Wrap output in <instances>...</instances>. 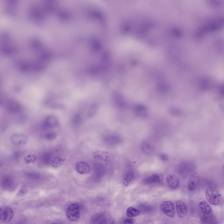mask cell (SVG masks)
Wrapping results in <instances>:
<instances>
[{
  "label": "cell",
  "mask_w": 224,
  "mask_h": 224,
  "mask_svg": "<svg viewBox=\"0 0 224 224\" xmlns=\"http://www.w3.org/2000/svg\"><path fill=\"white\" fill-rule=\"evenodd\" d=\"M141 149L144 154L148 155L153 153L155 150V147L147 142H143L141 144Z\"/></svg>",
  "instance_id": "18"
},
{
  "label": "cell",
  "mask_w": 224,
  "mask_h": 224,
  "mask_svg": "<svg viewBox=\"0 0 224 224\" xmlns=\"http://www.w3.org/2000/svg\"><path fill=\"white\" fill-rule=\"evenodd\" d=\"M98 106L97 104L93 103L91 105L87 113V117L89 118H92L96 114L97 111Z\"/></svg>",
  "instance_id": "26"
},
{
  "label": "cell",
  "mask_w": 224,
  "mask_h": 224,
  "mask_svg": "<svg viewBox=\"0 0 224 224\" xmlns=\"http://www.w3.org/2000/svg\"><path fill=\"white\" fill-rule=\"evenodd\" d=\"M105 143L110 146L116 145L121 144L122 142V138L117 134L110 133L105 135L103 138Z\"/></svg>",
  "instance_id": "3"
},
{
  "label": "cell",
  "mask_w": 224,
  "mask_h": 224,
  "mask_svg": "<svg viewBox=\"0 0 224 224\" xmlns=\"http://www.w3.org/2000/svg\"><path fill=\"white\" fill-rule=\"evenodd\" d=\"M221 195L216 187L209 186L206 191V197L210 204L214 205H218L220 201Z\"/></svg>",
  "instance_id": "1"
},
{
  "label": "cell",
  "mask_w": 224,
  "mask_h": 224,
  "mask_svg": "<svg viewBox=\"0 0 224 224\" xmlns=\"http://www.w3.org/2000/svg\"><path fill=\"white\" fill-rule=\"evenodd\" d=\"M21 156H22V152H21L16 151V152H14L13 155V157L15 159H19L21 157Z\"/></svg>",
  "instance_id": "34"
},
{
  "label": "cell",
  "mask_w": 224,
  "mask_h": 224,
  "mask_svg": "<svg viewBox=\"0 0 224 224\" xmlns=\"http://www.w3.org/2000/svg\"><path fill=\"white\" fill-rule=\"evenodd\" d=\"M160 208L162 212L170 218H173L174 216V206L172 202L168 201L162 203Z\"/></svg>",
  "instance_id": "6"
},
{
  "label": "cell",
  "mask_w": 224,
  "mask_h": 224,
  "mask_svg": "<svg viewBox=\"0 0 224 224\" xmlns=\"http://www.w3.org/2000/svg\"><path fill=\"white\" fill-rule=\"evenodd\" d=\"M177 212L179 218L182 219L184 218L187 213V206L184 201L182 200L177 201L176 203Z\"/></svg>",
  "instance_id": "10"
},
{
  "label": "cell",
  "mask_w": 224,
  "mask_h": 224,
  "mask_svg": "<svg viewBox=\"0 0 224 224\" xmlns=\"http://www.w3.org/2000/svg\"><path fill=\"white\" fill-rule=\"evenodd\" d=\"M13 210L10 207H4L0 210L1 220L5 223L10 222L13 217Z\"/></svg>",
  "instance_id": "4"
},
{
  "label": "cell",
  "mask_w": 224,
  "mask_h": 224,
  "mask_svg": "<svg viewBox=\"0 0 224 224\" xmlns=\"http://www.w3.org/2000/svg\"><path fill=\"white\" fill-rule=\"evenodd\" d=\"M163 179V176L161 174H154L146 178L145 181V183L148 184H155V183L159 184L162 182Z\"/></svg>",
  "instance_id": "16"
},
{
  "label": "cell",
  "mask_w": 224,
  "mask_h": 224,
  "mask_svg": "<svg viewBox=\"0 0 224 224\" xmlns=\"http://www.w3.org/2000/svg\"><path fill=\"white\" fill-rule=\"evenodd\" d=\"M200 209L205 215H210L212 212V209L207 202L201 201L199 204Z\"/></svg>",
  "instance_id": "23"
},
{
  "label": "cell",
  "mask_w": 224,
  "mask_h": 224,
  "mask_svg": "<svg viewBox=\"0 0 224 224\" xmlns=\"http://www.w3.org/2000/svg\"><path fill=\"white\" fill-rule=\"evenodd\" d=\"M140 213H141V211L140 210L133 208V207H130L126 211L127 216L130 218L137 216L139 215Z\"/></svg>",
  "instance_id": "25"
},
{
  "label": "cell",
  "mask_w": 224,
  "mask_h": 224,
  "mask_svg": "<svg viewBox=\"0 0 224 224\" xmlns=\"http://www.w3.org/2000/svg\"><path fill=\"white\" fill-rule=\"evenodd\" d=\"M134 114L138 117L145 118L149 115L148 108L143 104H138L135 106L133 109Z\"/></svg>",
  "instance_id": "8"
},
{
  "label": "cell",
  "mask_w": 224,
  "mask_h": 224,
  "mask_svg": "<svg viewBox=\"0 0 224 224\" xmlns=\"http://www.w3.org/2000/svg\"><path fill=\"white\" fill-rule=\"evenodd\" d=\"M57 136H58V135L55 132H49L48 133H47L44 136L46 139L49 140V141H52V140L55 139Z\"/></svg>",
  "instance_id": "31"
},
{
  "label": "cell",
  "mask_w": 224,
  "mask_h": 224,
  "mask_svg": "<svg viewBox=\"0 0 224 224\" xmlns=\"http://www.w3.org/2000/svg\"><path fill=\"white\" fill-rule=\"evenodd\" d=\"M37 156L33 154H29L24 158V161L26 164H30L34 163L37 160Z\"/></svg>",
  "instance_id": "28"
},
{
  "label": "cell",
  "mask_w": 224,
  "mask_h": 224,
  "mask_svg": "<svg viewBox=\"0 0 224 224\" xmlns=\"http://www.w3.org/2000/svg\"><path fill=\"white\" fill-rule=\"evenodd\" d=\"M140 209L145 212H149L152 211V208L146 205H142L140 206Z\"/></svg>",
  "instance_id": "32"
},
{
  "label": "cell",
  "mask_w": 224,
  "mask_h": 224,
  "mask_svg": "<svg viewBox=\"0 0 224 224\" xmlns=\"http://www.w3.org/2000/svg\"><path fill=\"white\" fill-rule=\"evenodd\" d=\"M12 143L17 146H20L26 145L28 142V138L23 134H15L11 138Z\"/></svg>",
  "instance_id": "7"
},
{
  "label": "cell",
  "mask_w": 224,
  "mask_h": 224,
  "mask_svg": "<svg viewBox=\"0 0 224 224\" xmlns=\"http://www.w3.org/2000/svg\"><path fill=\"white\" fill-rule=\"evenodd\" d=\"M93 168L95 176L97 177H100L104 176L106 173V168L101 164H96L94 166Z\"/></svg>",
  "instance_id": "19"
},
{
  "label": "cell",
  "mask_w": 224,
  "mask_h": 224,
  "mask_svg": "<svg viewBox=\"0 0 224 224\" xmlns=\"http://www.w3.org/2000/svg\"><path fill=\"white\" fill-rule=\"evenodd\" d=\"M16 224H25L23 222H19Z\"/></svg>",
  "instance_id": "36"
},
{
  "label": "cell",
  "mask_w": 224,
  "mask_h": 224,
  "mask_svg": "<svg viewBox=\"0 0 224 224\" xmlns=\"http://www.w3.org/2000/svg\"><path fill=\"white\" fill-rule=\"evenodd\" d=\"M58 121L56 116L50 115L46 117L42 124L43 128L45 129L51 128L57 125Z\"/></svg>",
  "instance_id": "11"
},
{
  "label": "cell",
  "mask_w": 224,
  "mask_h": 224,
  "mask_svg": "<svg viewBox=\"0 0 224 224\" xmlns=\"http://www.w3.org/2000/svg\"><path fill=\"white\" fill-rule=\"evenodd\" d=\"M52 159L51 154L50 152H45L42 156V161L44 164L48 165L51 164Z\"/></svg>",
  "instance_id": "27"
},
{
  "label": "cell",
  "mask_w": 224,
  "mask_h": 224,
  "mask_svg": "<svg viewBox=\"0 0 224 224\" xmlns=\"http://www.w3.org/2000/svg\"><path fill=\"white\" fill-rule=\"evenodd\" d=\"M95 159L103 162H108L110 159L108 152L105 151H97L94 154Z\"/></svg>",
  "instance_id": "17"
},
{
  "label": "cell",
  "mask_w": 224,
  "mask_h": 224,
  "mask_svg": "<svg viewBox=\"0 0 224 224\" xmlns=\"http://www.w3.org/2000/svg\"><path fill=\"white\" fill-rule=\"evenodd\" d=\"M26 176L31 180H38L40 177V175L38 173L33 172H28L26 173Z\"/></svg>",
  "instance_id": "30"
},
{
  "label": "cell",
  "mask_w": 224,
  "mask_h": 224,
  "mask_svg": "<svg viewBox=\"0 0 224 224\" xmlns=\"http://www.w3.org/2000/svg\"><path fill=\"white\" fill-rule=\"evenodd\" d=\"M75 169L79 173L82 175L86 174L90 171L89 165L83 161H81L77 163L76 165Z\"/></svg>",
  "instance_id": "12"
},
{
  "label": "cell",
  "mask_w": 224,
  "mask_h": 224,
  "mask_svg": "<svg viewBox=\"0 0 224 224\" xmlns=\"http://www.w3.org/2000/svg\"><path fill=\"white\" fill-rule=\"evenodd\" d=\"M90 224H107V219L104 214H97L92 217Z\"/></svg>",
  "instance_id": "14"
},
{
  "label": "cell",
  "mask_w": 224,
  "mask_h": 224,
  "mask_svg": "<svg viewBox=\"0 0 224 224\" xmlns=\"http://www.w3.org/2000/svg\"><path fill=\"white\" fill-rule=\"evenodd\" d=\"M134 220L131 218L126 219L123 221L122 224H134Z\"/></svg>",
  "instance_id": "35"
},
{
  "label": "cell",
  "mask_w": 224,
  "mask_h": 224,
  "mask_svg": "<svg viewBox=\"0 0 224 224\" xmlns=\"http://www.w3.org/2000/svg\"><path fill=\"white\" fill-rule=\"evenodd\" d=\"M14 185V181L9 176H5L2 181V185L4 188L10 189Z\"/></svg>",
  "instance_id": "22"
},
{
  "label": "cell",
  "mask_w": 224,
  "mask_h": 224,
  "mask_svg": "<svg viewBox=\"0 0 224 224\" xmlns=\"http://www.w3.org/2000/svg\"><path fill=\"white\" fill-rule=\"evenodd\" d=\"M68 219L72 222H76L80 217V208L78 204H72L68 207L66 211Z\"/></svg>",
  "instance_id": "2"
},
{
  "label": "cell",
  "mask_w": 224,
  "mask_h": 224,
  "mask_svg": "<svg viewBox=\"0 0 224 224\" xmlns=\"http://www.w3.org/2000/svg\"><path fill=\"white\" fill-rule=\"evenodd\" d=\"M159 157L161 160L163 161H167L169 159V156L166 154H160L159 156Z\"/></svg>",
  "instance_id": "33"
},
{
  "label": "cell",
  "mask_w": 224,
  "mask_h": 224,
  "mask_svg": "<svg viewBox=\"0 0 224 224\" xmlns=\"http://www.w3.org/2000/svg\"><path fill=\"white\" fill-rule=\"evenodd\" d=\"M7 108L8 111L14 114L19 113L21 110L20 105L15 101L10 102L7 104Z\"/></svg>",
  "instance_id": "20"
},
{
  "label": "cell",
  "mask_w": 224,
  "mask_h": 224,
  "mask_svg": "<svg viewBox=\"0 0 224 224\" xmlns=\"http://www.w3.org/2000/svg\"><path fill=\"white\" fill-rule=\"evenodd\" d=\"M65 159L61 157H55L53 159L51 162V165L53 168L60 167L64 163Z\"/></svg>",
  "instance_id": "24"
},
{
  "label": "cell",
  "mask_w": 224,
  "mask_h": 224,
  "mask_svg": "<svg viewBox=\"0 0 224 224\" xmlns=\"http://www.w3.org/2000/svg\"><path fill=\"white\" fill-rule=\"evenodd\" d=\"M200 179L199 176L197 173H194L190 176L189 178L188 188L190 191H193L195 190L200 184Z\"/></svg>",
  "instance_id": "9"
},
{
  "label": "cell",
  "mask_w": 224,
  "mask_h": 224,
  "mask_svg": "<svg viewBox=\"0 0 224 224\" xmlns=\"http://www.w3.org/2000/svg\"><path fill=\"white\" fill-rule=\"evenodd\" d=\"M50 224H64L61 223H58V222H54V223H51Z\"/></svg>",
  "instance_id": "37"
},
{
  "label": "cell",
  "mask_w": 224,
  "mask_h": 224,
  "mask_svg": "<svg viewBox=\"0 0 224 224\" xmlns=\"http://www.w3.org/2000/svg\"><path fill=\"white\" fill-rule=\"evenodd\" d=\"M166 182L169 187L173 190L177 188L180 184L179 179L174 175H168L166 177Z\"/></svg>",
  "instance_id": "13"
},
{
  "label": "cell",
  "mask_w": 224,
  "mask_h": 224,
  "mask_svg": "<svg viewBox=\"0 0 224 224\" xmlns=\"http://www.w3.org/2000/svg\"><path fill=\"white\" fill-rule=\"evenodd\" d=\"M135 179V174L134 172L130 171L124 176L123 179V184L125 187H128L134 183Z\"/></svg>",
  "instance_id": "15"
},
{
  "label": "cell",
  "mask_w": 224,
  "mask_h": 224,
  "mask_svg": "<svg viewBox=\"0 0 224 224\" xmlns=\"http://www.w3.org/2000/svg\"><path fill=\"white\" fill-rule=\"evenodd\" d=\"M202 224H217L216 219L212 215H205L201 218Z\"/></svg>",
  "instance_id": "21"
},
{
  "label": "cell",
  "mask_w": 224,
  "mask_h": 224,
  "mask_svg": "<svg viewBox=\"0 0 224 224\" xmlns=\"http://www.w3.org/2000/svg\"><path fill=\"white\" fill-rule=\"evenodd\" d=\"M72 121L74 125L78 126L80 124L82 121V115L80 114H75L73 117Z\"/></svg>",
  "instance_id": "29"
},
{
  "label": "cell",
  "mask_w": 224,
  "mask_h": 224,
  "mask_svg": "<svg viewBox=\"0 0 224 224\" xmlns=\"http://www.w3.org/2000/svg\"><path fill=\"white\" fill-rule=\"evenodd\" d=\"M195 168V166L192 162H185L181 163L177 167L178 173L182 175L187 174L192 172Z\"/></svg>",
  "instance_id": "5"
}]
</instances>
